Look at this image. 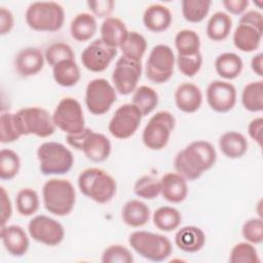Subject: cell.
I'll use <instances>...</instances> for the list:
<instances>
[{
	"label": "cell",
	"instance_id": "cell-29",
	"mask_svg": "<svg viewBox=\"0 0 263 263\" xmlns=\"http://www.w3.org/2000/svg\"><path fill=\"white\" fill-rule=\"evenodd\" d=\"M214 66L217 74L221 78L232 80L240 75L243 62L241 58L234 52H223L216 58Z\"/></svg>",
	"mask_w": 263,
	"mask_h": 263
},
{
	"label": "cell",
	"instance_id": "cell-42",
	"mask_svg": "<svg viewBox=\"0 0 263 263\" xmlns=\"http://www.w3.org/2000/svg\"><path fill=\"white\" fill-rule=\"evenodd\" d=\"M134 192L140 198L155 199L160 194V180L152 176H143L136 181Z\"/></svg>",
	"mask_w": 263,
	"mask_h": 263
},
{
	"label": "cell",
	"instance_id": "cell-44",
	"mask_svg": "<svg viewBox=\"0 0 263 263\" xmlns=\"http://www.w3.org/2000/svg\"><path fill=\"white\" fill-rule=\"evenodd\" d=\"M101 261L103 263H133L134 256L128 248L115 243L104 250Z\"/></svg>",
	"mask_w": 263,
	"mask_h": 263
},
{
	"label": "cell",
	"instance_id": "cell-6",
	"mask_svg": "<svg viewBox=\"0 0 263 263\" xmlns=\"http://www.w3.org/2000/svg\"><path fill=\"white\" fill-rule=\"evenodd\" d=\"M128 243L138 255L152 262H162L173 252V245L166 236L150 231L132 232L128 236Z\"/></svg>",
	"mask_w": 263,
	"mask_h": 263
},
{
	"label": "cell",
	"instance_id": "cell-37",
	"mask_svg": "<svg viewBox=\"0 0 263 263\" xmlns=\"http://www.w3.org/2000/svg\"><path fill=\"white\" fill-rule=\"evenodd\" d=\"M175 47L180 55H192L200 52V37L190 29H184L175 37Z\"/></svg>",
	"mask_w": 263,
	"mask_h": 263
},
{
	"label": "cell",
	"instance_id": "cell-1",
	"mask_svg": "<svg viewBox=\"0 0 263 263\" xmlns=\"http://www.w3.org/2000/svg\"><path fill=\"white\" fill-rule=\"evenodd\" d=\"M216 160L217 153L214 146L208 141L197 140L178 152L174 166L176 172L186 180L194 181L212 168Z\"/></svg>",
	"mask_w": 263,
	"mask_h": 263
},
{
	"label": "cell",
	"instance_id": "cell-52",
	"mask_svg": "<svg viewBox=\"0 0 263 263\" xmlns=\"http://www.w3.org/2000/svg\"><path fill=\"white\" fill-rule=\"evenodd\" d=\"M251 69L259 77L263 76V54L258 52L251 60Z\"/></svg>",
	"mask_w": 263,
	"mask_h": 263
},
{
	"label": "cell",
	"instance_id": "cell-46",
	"mask_svg": "<svg viewBox=\"0 0 263 263\" xmlns=\"http://www.w3.org/2000/svg\"><path fill=\"white\" fill-rule=\"evenodd\" d=\"M241 234L246 241L259 245L263 241V220L262 218H251L241 227Z\"/></svg>",
	"mask_w": 263,
	"mask_h": 263
},
{
	"label": "cell",
	"instance_id": "cell-20",
	"mask_svg": "<svg viewBox=\"0 0 263 263\" xmlns=\"http://www.w3.org/2000/svg\"><path fill=\"white\" fill-rule=\"evenodd\" d=\"M44 53L36 47L22 48L14 58V68L22 77L37 75L44 66Z\"/></svg>",
	"mask_w": 263,
	"mask_h": 263
},
{
	"label": "cell",
	"instance_id": "cell-30",
	"mask_svg": "<svg viewBox=\"0 0 263 263\" xmlns=\"http://www.w3.org/2000/svg\"><path fill=\"white\" fill-rule=\"evenodd\" d=\"M80 69L75 60H66L52 67V77L57 84L72 87L80 80Z\"/></svg>",
	"mask_w": 263,
	"mask_h": 263
},
{
	"label": "cell",
	"instance_id": "cell-43",
	"mask_svg": "<svg viewBox=\"0 0 263 263\" xmlns=\"http://www.w3.org/2000/svg\"><path fill=\"white\" fill-rule=\"evenodd\" d=\"M44 58L45 62L53 67L66 60H75V53L69 44L65 42H55L45 49Z\"/></svg>",
	"mask_w": 263,
	"mask_h": 263
},
{
	"label": "cell",
	"instance_id": "cell-12",
	"mask_svg": "<svg viewBox=\"0 0 263 263\" xmlns=\"http://www.w3.org/2000/svg\"><path fill=\"white\" fill-rule=\"evenodd\" d=\"M24 135H34L39 138H48L53 135L55 125L52 115L42 107H26L20 109L17 112Z\"/></svg>",
	"mask_w": 263,
	"mask_h": 263
},
{
	"label": "cell",
	"instance_id": "cell-45",
	"mask_svg": "<svg viewBox=\"0 0 263 263\" xmlns=\"http://www.w3.org/2000/svg\"><path fill=\"white\" fill-rule=\"evenodd\" d=\"M176 65L184 76L193 77L199 72L202 66V55L200 52L192 55L177 54Z\"/></svg>",
	"mask_w": 263,
	"mask_h": 263
},
{
	"label": "cell",
	"instance_id": "cell-33",
	"mask_svg": "<svg viewBox=\"0 0 263 263\" xmlns=\"http://www.w3.org/2000/svg\"><path fill=\"white\" fill-rule=\"evenodd\" d=\"M152 221L157 229L164 232H172L179 228L182 222V215L176 208L163 205L154 211Z\"/></svg>",
	"mask_w": 263,
	"mask_h": 263
},
{
	"label": "cell",
	"instance_id": "cell-50",
	"mask_svg": "<svg viewBox=\"0 0 263 263\" xmlns=\"http://www.w3.org/2000/svg\"><path fill=\"white\" fill-rule=\"evenodd\" d=\"M262 132H263V118L256 117L252 119L248 125V134L259 146L262 145Z\"/></svg>",
	"mask_w": 263,
	"mask_h": 263
},
{
	"label": "cell",
	"instance_id": "cell-14",
	"mask_svg": "<svg viewBox=\"0 0 263 263\" xmlns=\"http://www.w3.org/2000/svg\"><path fill=\"white\" fill-rule=\"evenodd\" d=\"M28 232L33 240L48 247L58 246L65 238L64 226L55 219L45 215L33 217L28 224Z\"/></svg>",
	"mask_w": 263,
	"mask_h": 263
},
{
	"label": "cell",
	"instance_id": "cell-25",
	"mask_svg": "<svg viewBox=\"0 0 263 263\" xmlns=\"http://www.w3.org/2000/svg\"><path fill=\"white\" fill-rule=\"evenodd\" d=\"M128 32L129 31L123 21L115 16H109L105 18L101 25L100 39L111 47L119 48L125 40Z\"/></svg>",
	"mask_w": 263,
	"mask_h": 263
},
{
	"label": "cell",
	"instance_id": "cell-3",
	"mask_svg": "<svg viewBox=\"0 0 263 263\" xmlns=\"http://www.w3.org/2000/svg\"><path fill=\"white\" fill-rule=\"evenodd\" d=\"M42 200L47 212L64 217L69 215L75 206L76 191L69 180L52 178L42 187Z\"/></svg>",
	"mask_w": 263,
	"mask_h": 263
},
{
	"label": "cell",
	"instance_id": "cell-8",
	"mask_svg": "<svg viewBox=\"0 0 263 263\" xmlns=\"http://www.w3.org/2000/svg\"><path fill=\"white\" fill-rule=\"evenodd\" d=\"M176 125L175 116L168 111L156 112L145 125L142 134L144 145L150 150L163 149Z\"/></svg>",
	"mask_w": 263,
	"mask_h": 263
},
{
	"label": "cell",
	"instance_id": "cell-39",
	"mask_svg": "<svg viewBox=\"0 0 263 263\" xmlns=\"http://www.w3.org/2000/svg\"><path fill=\"white\" fill-rule=\"evenodd\" d=\"M40 205L38 193L29 187L22 188L15 195V206L20 215L29 217L34 215Z\"/></svg>",
	"mask_w": 263,
	"mask_h": 263
},
{
	"label": "cell",
	"instance_id": "cell-35",
	"mask_svg": "<svg viewBox=\"0 0 263 263\" xmlns=\"http://www.w3.org/2000/svg\"><path fill=\"white\" fill-rule=\"evenodd\" d=\"M241 104L249 112L263 110V81L256 80L245 85L241 91Z\"/></svg>",
	"mask_w": 263,
	"mask_h": 263
},
{
	"label": "cell",
	"instance_id": "cell-27",
	"mask_svg": "<svg viewBox=\"0 0 263 263\" xmlns=\"http://www.w3.org/2000/svg\"><path fill=\"white\" fill-rule=\"evenodd\" d=\"M249 143L246 137L235 130L224 133L219 139V148L228 158L236 159L242 157L248 151Z\"/></svg>",
	"mask_w": 263,
	"mask_h": 263
},
{
	"label": "cell",
	"instance_id": "cell-13",
	"mask_svg": "<svg viewBox=\"0 0 263 263\" xmlns=\"http://www.w3.org/2000/svg\"><path fill=\"white\" fill-rule=\"evenodd\" d=\"M142 118L141 112L132 103L121 105L111 117L108 130L116 139H128L138 130Z\"/></svg>",
	"mask_w": 263,
	"mask_h": 263
},
{
	"label": "cell",
	"instance_id": "cell-10",
	"mask_svg": "<svg viewBox=\"0 0 263 263\" xmlns=\"http://www.w3.org/2000/svg\"><path fill=\"white\" fill-rule=\"evenodd\" d=\"M52 119L55 127L66 135H74L85 128V118L81 104L72 97L63 98L57 105Z\"/></svg>",
	"mask_w": 263,
	"mask_h": 263
},
{
	"label": "cell",
	"instance_id": "cell-41",
	"mask_svg": "<svg viewBox=\"0 0 263 263\" xmlns=\"http://www.w3.org/2000/svg\"><path fill=\"white\" fill-rule=\"evenodd\" d=\"M230 263H260L258 252L253 243L248 241L233 246L229 254Z\"/></svg>",
	"mask_w": 263,
	"mask_h": 263
},
{
	"label": "cell",
	"instance_id": "cell-19",
	"mask_svg": "<svg viewBox=\"0 0 263 263\" xmlns=\"http://www.w3.org/2000/svg\"><path fill=\"white\" fill-rule=\"evenodd\" d=\"M111 149L110 140L105 135L90 128L80 147V151L84 153L86 158L97 163L105 161L110 156Z\"/></svg>",
	"mask_w": 263,
	"mask_h": 263
},
{
	"label": "cell",
	"instance_id": "cell-34",
	"mask_svg": "<svg viewBox=\"0 0 263 263\" xmlns=\"http://www.w3.org/2000/svg\"><path fill=\"white\" fill-rule=\"evenodd\" d=\"M158 101L157 91L148 85L138 86L133 92L132 104L138 108L143 117L154 111L158 105Z\"/></svg>",
	"mask_w": 263,
	"mask_h": 263
},
{
	"label": "cell",
	"instance_id": "cell-36",
	"mask_svg": "<svg viewBox=\"0 0 263 263\" xmlns=\"http://www.w3.org/2000/svg\"><path fill=\"white\" fill-rule=\"evenodd\" d=\"M119 48L124 58L141 63V60L147 49V41L139 32L129 31Z\"/></svg>",
	"mask_w": 263,
	"mask_h": 263
},
{
	"label": "cell",
	"instance_id": "cell-40",
	"mask_svg": "<svg viewBox=\"0 0 263 263\" xmlns=\"http://www.w3.org/2000/svg\"><path fill=\"white\" fill-rule=\"evenodd\" d=\"M21 170V159L18 154L11 149L0 151V178L10 181L15 178Z\"/></svg>",
	"mask_w": 263,
	"mask_h": 263
},
{
	"label": "cell",
	"instance_id": "cell-5",
	"mask_svg": "<svg viewBox=\"0 0 263 263\" xmlns=\"http://www.w3.org/2000/svg\"><path fill=\"white\" fill-rule=\"evenodd\" d=\"M39 171L44 176H60L71 171L74 164L72 151L59 142H44L37 149Z\"/></svg>",
	"mask_w": 263,
	"mask_h": 263
},
{
	"label": "cell",
	"instance_id": "cell-9",
	"mask_svg": "<svg viewBox=\"0 0 263 263\" xmlns=\"http://www.w3.org/2000/svg\"><path fill=\"white\" fill-rule=\"evenodd\" d=\"M175 64L176 57L172 47L166 44H157L152 47L146 61V76L155 84H163L172 78Z\"/></svg>",
	"mask_w": 263,
	"mask_h": 263
},
{
	"label": "cell",
	"instance_id": "cell-7",
	"mask_svg": "<svg viewBox=\"0 0 263 263\" xmlns=\"http://www.w3.org/2000/svg\"><path fill=\"white\" fill-rule=\"evenodd\" d=\"M263 33V15L257 10L241 14L233 32V44L242 52H252L260 47Z\"/></svg>",
	"mask_w": 263,
	"mask_h": 263
},
{
	"label": "cell",
	"instance_id": "cell-32",
	"mask_svg": "<svg viewBox=\"0 0 263 263\" xmlns=\"http://www.w3.org/2000/svg\"><path fill=\"white\" fill-rule=\"evenodd\" d=\"M23 136H25L24 129L17 113L3 112L0 116V142L9 144Z\"/></svg>",
	"mask_w": 263,
	"mask_h": 263
},
{
	"label": "cell",
	"instance_id": "cell-51",
	"mask_svg": "<svg viewBox=\"0 0 263 263\" xmlns=\"http://www.w3.org/2000/svg\"><path fill=\"white\" fill-rule=\"evenodd\" d=\"M250 2L248 0H223L222 5L225 9L234 15H241L246 12Z\"/></svg>",
	"mask_w": 263,
	"mask_h": 263
},
{
	"label": "cell",
	"instance_id": "cell-11",
	"mask_svg": "<svg viewBox=\"0 0 263 263\" xmlns=\"http://www.w3.org/2000/svg\"><path fill=\"white\" fill-rule=\"evenodd\" d=\"M116 90L107 79L96 78L90 80L85 88V106L93 115L107 113L116 102Z\"/></svg>",
	"mask_w": 263,
	"mask_h": 263
},
{
	"label": "cell",
	"instance_id": "cell-38",
	"mask_svg": "<svg viewBox=\"0 0 263 263\" xmlns=\"http://www.w3.org/2000/svg\"><path fill=\"white\" fill-rule=\"evenodd\" d=\"M211 5L210 0H183L181 3L183 17L189 23H200L208 16Z\"/></svg>",
	"mask_w": 263,
	"mask_h": 263
},
{
	"label": "cell",
	"instance_id": "cell-24",
	"mask_svg": "<svg viewBox=\"0 0 263 263\" xmlns=\"http://www.w3.org/2000/svg\"><path fill=\"white\" fill-rule=\"evenodd\" d=\"M173 21L171 10L162 4H152L143 13V24L149 31L160 33L168 29Z\"/></svg>",
	"mask_w": 263,
	"mask_h": 263
},
{
	"label": "cell",
	"instance_id": "cell-26",
	"mask_svg": "<svg viewBox=\"0 0 263 263\" xmlns=\"http://www.w3.org/2000/svg\"><path fill=\"white\" fill-rule=\"evenodd\" d=\"M151 213L148 205L140 199H129L121 211V218L125 225L139 228L149 222Z\"/></svg>",
	"mask_w": 263,
	"mask_h": 263
},
{
	"label": "cell",
	"instance_id": "cell-21",
	"mask_svg": "<svg viewBox=\"0 0 263 263\" xmlns=\"http://www.w3.org/2000/svg\"><path fill=\"white\" fill-rule=\"evenodd\" d=\"M160 194L172 203L184 201L188 194L187 180L178 173L163 175L160 179Z\"/></svg>",
	"mask_w": 263,
	"mask_h": 263
},
{
	"label": "cell",
	"instance_id": "cell-28",
	"mask_svg": "<svg viewBox=\"0 0 263 263\" xmlns=\"http://www.w3.org/2000/svg\"><path fill=\"white\" fill-rule=\"evenodd\" d=\"M97 30L98 24L96 17L87 12L78 13L70 24L71 37L77 42L90 40L96 35Z\"/></svg>",
	"mask_w": 263,
	"mask_h": 263
},
{
	"label": "cell",
	"instance_id": "cell-48",
	"mask_svg": "<svg viewBox=\"0 0 263 263\" xmlns=\"http://www.w3.org/2000/svg\"><path fill=\"white\" fill-rule=\"evenodd\" d=\"M1 226H4L7 224V222L10 220L12 216V205L9 198L8 193L6 192L5 188L1 186Z\"/></svg>",
	"mask_w": 263,
	"mask_h": 263
},
{
	"label": "cell",
	"instance_id": "cell-47",
	"mask_svg": "<svg viewBox=\"0 0 263 263\" xmlns=\"http://www.w3.org/2000/svg\"><path fill=\"white\" fill-rule=\"evenodd\" d=\"M86 4L95 17L97 16L100 18H107L112 13L115 2L113 0H96L87 1Z\"/></svg>",
	"mask_w": 263,
	"mask_h": 263
},
{
	"label": "cell",
	"instance_id": "cell-49",
	"mask_svg": "<svg viewBox=\"0 0 263 263\" xmlns=\"http://www.w3.org/2000/svg\"><path fill=\"white\" fill-rule=\"evenodd\" d=\"M14 25V17L12 12L6 8L0 7V34L2 36L10 33Z\"/></svg>",
	"mask_w": 263,
	"mask_h": 263
},
{
	"label": "cell",
	"instance_id": "cell-23",
	"mask_svg": "<svg viewBox=\"0 0 263 263\" xmlns=\"http://www.w3.org/2000/svg\"><path fill=\"white\" fill-rule=\"evenodd\" d=\"M175 243L185 253H196L203 248L205 234L202 229L197 226H184L175 234Z\"/></svg>",
	"mask_w": 263,
	"mask_h": 263
},
{
	"label": "cell",
	"instance_id": "cell-2",
	"mask_svg": "<svg viewBox=\"0 0 263 263\" xmlns=\"http://www.w3.org/2000/svg\"><path fill=\"white\" fill-rule=\"evenodd\" d=\"M80 192L97 203H107L116 194L115 179L106 171L99 167L83 170L77 179Z\"/></svg>",
	"mask_w": 263,
	"mask_h": 263
},
{
	"label": "cell",
	"instance_id": "cell-4",
	"mask_svg": "<svg viewBox=\"0 0 263 263\" xmlns=\"http://www.w3.org/2000/svg\"><path fill=\"white\" fill-rule=\"evenodd\" d=\"M27 25L37 32L59 31L65 23V10L53 1H36L31 3L25 13Z\"/></svg>",
	"mask_w": 263,
	"mask_h": 263
},
{
	"label": "cell",
	"instance_id": "cell-16",
	"mask_svg": "<svg viewBox=\"0 0 263 263\" xmlns=\"http://www.w3.org/2000/svg\"><path fill=\"white\" fill-rule=\"evenodd\" d=\"M117 55V48L104 43L100 38L91 41L81 52L83 67L93 73L105 71Z\"/></svg>",
	"mask_w": 263,
	"mask_h": 263
},
{
	"label": "cell",
	"instance_id": "cell-22",
	"mask_svg": "<svg viewBox=\"0 0 263 263\" xmlns=\"http://www.w3.org/2000/svg\"><path fill=\"white\" fill-rule=\"evenodd\" d=\"M175 103L182 112L194 113L201 107L202 92L196 84L184 82L176 88Z\"/></svg>",
	"mask_w": 263,
	"mask_h": 263
},
{
	"label": "cell",
	"instance_id": "cell-31",
	"mask_svg": "<svg viewBox=\"0 0 263 263\" xmlns=\"http://www.w3.org/2000/svg\"><path fill=\"white\" fill-rule=\"evenodd\" d=\"M231 28V16L224 11H217L209 18L205 32L211 40L219 42L225 40L229 36Z\"/></svg>",
	"mask_w": 263,
	"mask_h": 263
},
{
	"label": "cell",
	"instance_id": "cell-17",
	"mask_svg": "<svg viewBox=\"0 0 263 263\" xmlns=\"http://www.w3.org/2000/svg\"><path fill=\"white\" fill-rule=\"evenodd\" d=\"M206 102L217 113H226L236 104V88L225 80H214L206 87Z\"/></svg>",
	"mask_w": 263,
	"mask_h": 263
},
{
	"label": "cell",
	"instance_id": "cell-15",
	"mask_svg": "<svg viewBox=\"0 0 263 263\" xmlns=\"http://www.w3.org/2000/svg\"><path fill=\"white\" fill-rule=\"evenodd\" d=\"M141 76L142 64L122 55L116 61L112 73V83L118 93L127 96L136 90Z\"/></svg>",
	"mask_w": 263,
	"mask_h": 263
},
{
	"label": "cell",
	"instance_id": "cell-18",
	"mask_svg": "<svg viewBox=\"0 0 263 263\" xmlns=\"http://www.w3.org/2000/svg\"><path fill=\"white\" fill-rule=\"evenodd\" d=\"M0 237L6 252L12 257H23L29 250L30 239L25 229L18 225L1 226Z\"/></svg>",
	"mask_w": 263,
	"mask_h": 263
}]
</instances>
